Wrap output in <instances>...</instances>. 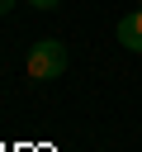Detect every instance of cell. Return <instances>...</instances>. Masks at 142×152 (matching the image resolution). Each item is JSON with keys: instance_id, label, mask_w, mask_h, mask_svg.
Returning a JSON list of instances; mask_svg holds the SVG:
<instances>
[{"instance_id": "7a4b0ae2", "label": "cell", "mask_w": 142, "mask_h": 152, "mask_svg": "<svg viewBox=\"0 0 142 152\" xmlns=\"http://www.w3.org/2000/svg\"><path fill=\"white\" fill-rule=\"evenodd\" d=\"M114 33H118V43H123L128 52H142V10H133V14H123Z\"/></svg>"}, {"instance_id": "6da1fadb", "label": "cell", "mask_w": 142, "mask_h": 152, "mask_svg": "<svg viewBox=\"0 0 142 152\" xmlns=\"http://www.w3.org/2000/svg\"><path fill=\"white\" fill-rule=\"evenodd\" d=\"M24 66H28V81H52V76H62V71H66V48H62V38H38Z\"/></svg>"}, {"instance_id": "3957f363", "label": "cell", "mask_w": 142, "mask_h": 152, "mask_svg": "<svg viewBox=\"0 0 142 152\" xmlns=\"http://www.w3.org/2000/svg\"><path fill=\"white\" fill-rule=\"evenodd\" d=\"M33 5H38V10H57L62 0H33Z\"/></svg>"}, {"instance_id": "277c9868", "label": "cell", "mask_w": 142, "mask_h": 152, "mask_svg": "<svg viewBox=\"0 0 142 152\" xmlns=\"http://www.w3.org/2000/svg\"><path fill=\"white\" fill-rule=\"evenodd\" d=\"M5 10H14V0H0V14H5Z\"/></svg>"}]
</instances>
